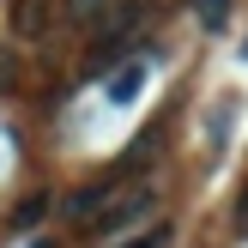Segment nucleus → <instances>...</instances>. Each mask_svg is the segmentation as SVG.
<instances>
[{"label":"nucleus","mask_w":248,"mask_h":248,"mask_svg":"<svg viewBox=\"0 0 248 248\" xmlns=\"http://www.w3.org/2000/svg\"><path fill=\"white\" fill-rule=\"evenodd\" d=\"M152 206H157V188H152V182H140L133 194H121V200H109L103 212L91 218V224H97V236H121V230H133V224H140L145 212H152Z\"/></svg>","instance_id":"f257e3e1"},{"label":"nucleus","mask_w":248,"mask_h":248,"mask_svg":"<svg viewBox=\"0 0 248 248\" xmlns=\"http://www.w3.org/2000/svg\"><path fill=\"white\" fill-rule=\"evenodd\" d=\"M115 176H103V182H91V188H79V194H67V200H61V212H67L73 218V224H85V218H97V212H103V206L109 200H115Z\"/></svg>","instance_id":"f03ea898"},{"label":"nucleus","mask_w":248,"mask_h":248,"mask_svg":"<svg viewBox=\"0 0 248 248\" xmlns=\"http://www.w3.org/2000/svg\"><path fill=\"white\" fill-rule=\"evenodd\" d=\"M157 145H164V127H145V133H140V145H133V152H121L115 164H109V176H115V182H127L133 170H145V164L157 157Z\"/></svg>","instance_id":"7ed1b4c3"},{"label":"nucleus","mask_w":248,"mask_h":248,"mask_svg":"<svg viewBox=\"0 0 248 248\" xmlns=\"http://www.w3.org/2000/svg\"><path fill=\"white\" fill-rule=\"evenodd\" d=\"M48 31V0H12V36H43Z\"/></svg>","instance_id":"20e7f679"},{"label":"nucleus","mask_w":248,"mask_h":248,"mask_svg":"<svg viewBox=\"0 0 248 248\" xmlns=\"http://www.w3.org/2000/svg\"><path fill=\"white\" fill-rule=\"evenodd\" d=\"M140 79H145L140 61H133V67H121L115 79H109V103H133V97H140Z\"/></svg>","instance_id":"39448f33"},{"label":"nucleus","mask_w":248,"mask_h":248,"mask_svg":"<svg viewBox=\"0 0 248 248\" xmlns=\"http://www.w3.org/2000/svg\"><path fill=\"white\" fill-rule=\"evenodd\" d=\"M194 18H200L206 24V31H224V24H230V0H194Z\"/></svg>","instance_id":"423d86ee"},{"label":"nucleus","mask_w":248,"mask_h":248,"mask_svg":"<svg viewBox=\"0 0 248 248\" xmlns=\"http://www.w3.org/2000/svg\"><path fill=\"white\" fill-rule=\"evenodd\" d=\"M43 212H48V194H31V200H18V212H12V224L24 230V224H36Z\"/></svg>","instance_id":"0eeeda50"},{"label":"nucleus","mask_w":248,"mask_h":248,"mask_svg":"<svg viewBox=\"0 0 248 248\" xmlns=\"http://www.w3.org/2000/svg\"><path fill=\"white\" fill-rule=\"evenodd\" d=\"M170 236H176V230H170V224H152V230H145V236H140V242H133V248H164Z\"/></svg>","instance_id":"6e6552de"},{"label":"nucleus","mask_w":248,"mask_h":248,"mask_svg":"<svg viewBox=\"0 0 248 248\" xmlns=\"http://www.w3.org/2000/svg\"><path fill=\"white\" fill-rule=\"evenodd\" d=\"M103 6H109V0H67V12H73V18H97Z\"/></svg>","instance_id":"1a4fd4ad"},{"label":"nucleus","mask_w":248,"mask_h":248,"mask_svg":"<svg viewBox=\"0 0 248 248\" xmlns=\"http://www.w3.org/2000/svg\"><path fill=\"white\" fill-rule=\"evenodd\" d=\"M6 85H12V55L0 48V91H6Z\"/></svg>","instance_id":"9d476101"},{"label":"nucleus","mask_w":248,"mask_h":248,"mask_svg":"<svg viewBox=\"0 0 248 248\" xmlns=\"http://www.w3.org/2000/svg\"><path fill=\"white\" fill-rule=\"evenodd\" d=\"M236 224H242V230H248V194H242V206H236Z\"/></svg>","instance_id":"9b49d317"}]
</instances>
